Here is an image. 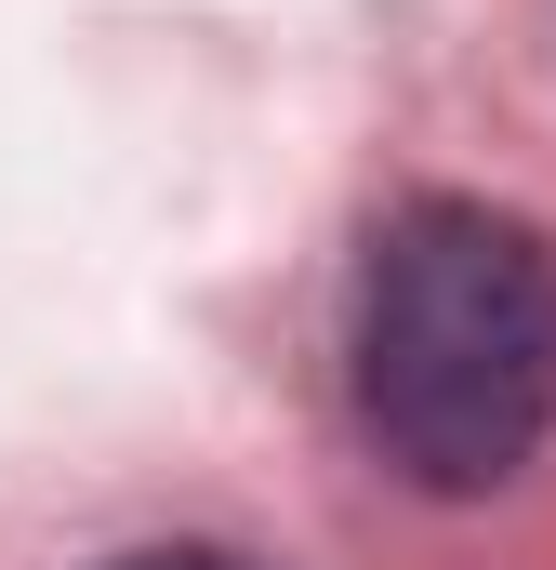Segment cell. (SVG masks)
<instances>
[{
    "label": "cell",
    "instance_id": "obj_2",
    "mask_svg": "<svg viewBox=\"0 0 556 570\" xmlns=\"http://www.w3.org/2000/svg\"><path fill=\"white\" fill-rule=\"evenodd\" d=\"M107 570H266V558H226V544H146V558H107Z\"/></svg>",
    "mask_w": 556,
    "mask_h": 570
},
{
    "label": "cell",
    "instance_id": "obj_1",
    "mask_svg": "<svg viewBox=\"0 0 556 570\" xmlns=\"http://www.w3.org/2000/svg\"><path fill=\"white\" fill-rule=\"evenodd\" d=\"M358 438L437 491L490 504L556 438V253L490 199H398L345 292Z\"/></svg>",
    "mask_w": 556,
    "mask_h": 570
}]
</instances>
